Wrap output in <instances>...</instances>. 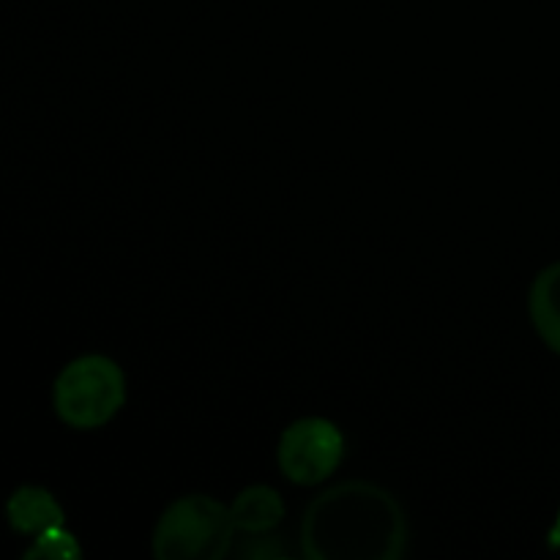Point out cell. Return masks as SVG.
Returning <instances> with one entry per match:
<instances>
[{
  "mask_svg": "<svg viewBox=\"0 0 560 560\" xmlns=\"http://www.w3.org/2000/svg\"><path fill=\"white\" fill-rule=\"evenodd\" d=\"M301 547L315 560H397L408 547V523L386 490L348 481L310 503Z\"/></svg>",
  "mask_w": 560,
  "mask_h": 560,
  "instance_id": "cell-1",
  "label": "cell"
},
{
  "mask_svg": "<svg viewBox=\"0 0 560 560\" xmlns=\"http://www.w3.org/2000/svg\"><path fill=\"white\" fill-rule=\"evenodd\" d=\"M5 523L16 534L38 536L55 525H63L66 514L52 492L36 485H25L11 492L9 503H5Z\"/></svg>",
  "mask_w": 560,
  "mask_h": 560,
  "instance_id": "cell-5",
  "label": "cell"
},
{
  "mask_svg": "<svg viewBox=\"0 0 560 560\" xmlns=\"http://www.w3.org/2000/svg\"><path fill=\"white\" fill-rule=\"evenodd\" d=\"M230 520L244 534H268L284 520V503L268 485H252L230 503Z\"/></svg>",
  "mask_w": 560,
  "mask_h": 560,
  "instance_id": "cell-7",
  "label": "cell"
},
{
  "mask_svg": "<svg viewBox=\"0 0 560 560\" xmlns=\"http://www.w3.org/2000/svg\"><path fill=\"white\" fill-rule=\"evenodd\" d=\"M77 556H80V545H77L74 534H69L63 525H55V528L33 536V545L25 550L27 560H66Z\"/></svg>",
  "mask_w": 560,
  "mask_h": 560,
  "instance_id": "cell-8",
  "label": "cell"
},
{
  "mask_svg": "<svg viewBox=\"0 0 560 560\" xmlns=\"http://www.w3.org/2000/svg\"><path fill=\"white\" fill-rule=\"evenodd\" d=\"M550 547H560V509H558L556 525H552V530H550Z\"/></svg>",
  "mask_w": 560,
  "mask_h": 560,
  "instance_id": "cell-9",
  "label": "cell"
},
{
  "mask_svg": "<svg viewBox=\"0 0 560 560\" xmlns=\"http://www.w3.org/2000/svg\"><path fill=\"white\" fill-rule=\"evenodd\" d=\"M230 506L211 495H184L170 503L153 530V556L162 560H217L233 539Z\"/></svg>",
  "mask_w": 560,
  "mask_h": 560,
  "instance_id": "cell-3",
  "label": "cell"
},
{
  "mask_svg": "<svg viewBox=\"0 0 560 560\" xmlns=\"http://www.w3.org/2000/svg\"><path fill=\"white\" fill-rule=\"evenodd\" d=\"M345 435L334 421L306 416L293 421L279 438L277 465L288 481L299 487H317L342 465Z\"/></svg>",
  "mask_w": 560,
  "mask_h": 560,
  "instance_id": "cell-4",
  "label": "cell"
},
{
  "mask_svg": "<svg viewBox=\"0 0 560 560\" xmlns=\"http://www.w3.org/2000/svg\"><path fill=\"white\" fill-rule=\"evenodd\" d=\"M528 312L541 342L560 355V262H552L534 279Z\"/></svg>",
  "mask_w": 560,
  "mask_h": 560,
  "instance_id": "cell-6",
  "label": "cell"
},
{
  "mask_svg": "<svg viewBox=\"0 0 560 560\" xmlns=\"http://www.w3.org/2000/svg\"><path fill=\"white\" fill-rule=\"evenodd\" d=\"M124 405L126 375L109 355H80L55 377V416L71 430H98L109 424Z\"/></svg>",
  "mask_w": 560,
  "mask_h": 560,
  "instance_id": "cell-2",
  "label": "cell"
}]
</instances>
